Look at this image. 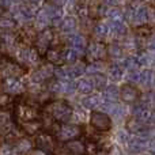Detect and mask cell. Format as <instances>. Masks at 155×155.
Returning a JSON list of instances; mask_svg holds the SVG:
<instances>
[{
  "label": "cell",
  "mask_w": 155,
  "mask_h": 155,
  "mask_svg": "<svg viewBox=\"0 0 155 155\" xmlns=\"http://www.w3.org/2000/svg\"><path fill=\"white\" fill-rule=\"evenodd\" d=\"M45 113L49 118L59 124H65L68 120L72 118V107L65 101H52L51 104L46 105Z\"/></svg>",
  "instance_id": "1"
},
{
  "label": "cell",
  "mask_w": 155,
  "mask_h": 155,
  "mask_svg": "<svg viewBox=\"0 0 155 155\" xmlns=\"http://www.w3.org/2000/svg\"><path fill=\"white\" fill-rule=\"evenodd\" d=\"M90 124L94 131H97V132H107L112 128V120H110V117L106 113L98 112V110L91 113Z\"/></svg>",
  "instance_id": "2"
},
{
  "label": "cell",
  "mask_w": 155,
  "mask_h": 155,
  "mask_svg": "<svg viewBox=\"0 0 155 155\" xmlns=\"http://www.w3.org/2000/svg\"><path fill=\"white\" fill-rule=\"evenodd\" d=\"M15 116L18 120H21L22 123H30V121H34V120H38L40 117V112L35 106L33 105H29V104H22V105H18L15 109Z\"/></svg>",
  "instance_id": "3"
},
{
  "label": "cell",
  "mask_w": 155,
  "mask_h": 155,
  "mask_svg": "<svg viewBox=\"0 0 155 155\" xmlns=\"http://www.w3.org/2000/svg\"><path fill=\"white\" fill-rule=\"evenodd\" d=\"M83 135V131L76 125H71V124H63L60 125L59 132L56 134V136L59 137L61 142H72V140L79 139Z\"/></svg>",
  "instance_id": "4"
},
{
  "label": "cell",
  "mask_w": 155,
  "mask_h": 155,
  "mask_svg": "<svg viewBox=\"0 0 155 155\" xmlns=\"http://www.w3.org/2000/svg\"><path fill=\"white\" fill-rule=\"evenodd\" d=\"M52 40H53V33L51 29H44L42 31H40L35 37L34 45H35V51L38 52V54L46 53L48 49L52 45Z\"/></svg>",
  "instance_id": "5"
},
{
  "label": "cell",
  "mask_w": 155,
  "mask_h": 155,
  "mask_svg": "<svg viewBox=\"0 0 155 155\" xmlns=\"http://www.w3.org/2000/svg\"><path fill=\"white\" fill-rule=\"evenodd\" d=\"M35 146L42 153H53L56 150V139H54L53 135L48 134V132H44V134H40L37 136Z\"/></svg>",
  "instance_id": "6"
},
{
  "label": "cell",
  "mask_w": 155,
  "mask_h": 155,
  "mask_svg": "<svg viewBox=\"0 0 155 155\" xmlns=\"http://www.w3.org/2000/svg\"><path fill=\"white\" fill-rule=\"evenodd\" d=\"M22 75V68L18 63L3 60L0 61V76L10 79V78H18Z\"/></svg>",
  "instance_id": "7"
},
{
  "label": "cell",
  "mask_w": 155,
  "mask_h": 155,
  "mask_svg": "<svg viewBox=\"0 0 155 155\" xmlns=\"http://www.w3.org/2000/svg\"><path fill=\"white\" fill-rule=\"evenodd\" d=\"M118 95H120V98L123 99L125 104H134V102H136L137 98H139V90H137L136 86L128 83V84H124L123 87L120 88Z\"/></svg>",
  "instance_id": "8"
},
{
  "label": "cell",
  "mask_w": 155,
  "mask_h": 155,
  "mask_svg": "<svg viewBox=\"0 0 155 155\" xmlns=\"http://www.w3.org/2000/svg\"><path fill=\"white\" fill-rule=\"evenodd\" d=\"M107 53V49L104 44L101 42H93L90 44L87 49V57L91 60V61H98V60H102Z\"/></svg>",
  "instance_id": "9"
},
{
  "label": "cell",
  "mask_w": 155,
  "mask_h": 155,
  "mask_svg": "<svg viewBox=\"0 0 155 155\" xmlns=\"http://www.w3.org/2000/svg\"><path fill=\"white\" fill-rule=\"evenodd\" d=\"M46 59H48L49 64L60 65L65 63V51L60 48H49L46 52Z\"/></svg>",
  "instance_id": "10"
},
{
  "label": "cell",
  "mask_w": 155,
  "mask_h": 155,
  "mask_svg": "<svg viewBox=\"0 0 155 155\" xmlns=\"http://www.w3.org/2000/svg\"><path fill=\"white\" fill-rule=\"evenodd\" d=\"M3 90L7 94L15 95V94H21L22 91H25V87L16 78H10V79H5L4 84H3Z\"/></svg>",
  "instance_id": "11"
},
{
  "label": "cell",
  "mask_w": 155,
  "mask_h": 155,
  "mask_svg": "<svg viewBox=\"0 0 155 155\" xmlns=\"http://www.w3.org/2000/svg\"><path fill=\"white\" fill-rule=\"evenodd\" d=\"M52 74H53V70H52V65L51 64H44L33 74V80L35 83H41V82H45V80L51 79Z\"/></svg>",
  "instance_id": "12"
},
{
  "label": "cell",
  "mask_w": 155,
  "mask_h": 155,
  "mask_svg": "<svg viewBox=\"0 0 155 155\" xmlns=\"http://www.w3.org/2000/svg\"><path fill=\"white\" fill-rule=\"evenodd\" d=\"M12 131V121L8 113L0 112V134H8Z\"/></svg>",
  "instance_id": "13"
},
{
  "label": "cell",
  "mask_w": 155,
  "mask_h": 155,
  "mask_svg": "<svg viewBox=\"0 0 155 155\" xmlns=\"http://www.w3.org/2000/svg\"><path fill=\"white\" fill-rule=\"evenodd\" d=\"M23 125L25 132H27L29 135H34L42 128V123L40 120H34V121H30V123H25L22 124Z\"/></svg>",
  "instance_id": "14"
},
{
  "label": "cell",
  "mask_w": 155,
  "mask_h": 155,
  "mask_svg": "<svg viewBox=\"0 0 155 155\" xmlns=\"http://www.w3.org/2000/svg\"><path fill=\"white\" fill-rule=\"evenodd\" d=\"M37 34L38 33L35 31L34 29H31V27H26V29H23L22 30V33H21V40L23 41V42H26V44L34 42Z\"/></svg>",
  "instance_id": "15"
},
{
  "label": "cell",
  "mask_w": 155,
  "mask_h": 155,
  "mask_svg": "<svg viewBox=\"0 0 155 155\" xmlns=\"http://www.w3.org/2000/svg\"><path fill=\"white\" fill-rule=\"evenodd\" d=\"M14 150L16 151V153H21V154H25V153H27V151L31 148V144H30V142L27 139H18L16 140V143H15V146H14Z\"/></svg>",
  "instance_id": "16"
},
{
  "label": "cell",
  "mask_w": 155,
  "mask_h": 155,
  "mask_svg": "<svg viewBox=\"0 0 155 155\" xmlns=\"http://www.w3.org/2000/svg\"><path fill=\"white\" fill-rule=\"evenodd\" d=\"M88 82L91 83L93 87H104L105 83H106V78L102 74H94L88 78Z\"/></svg>",
  "instance_id": "17"
},
{
  "label": "cell",
  "mask_w": 155,
  "mask_h": 155,
  "mask_svg": "<svg viewBox=\"0 0 155 155\" xmlns=\"http://www.w3.org/2000/svg\"><path fill=\"white\" fill-rule=\"evenodd\" d=\"M102 14H104V8H102V5L99 4V3L95 2L88 5V15H90L91 18H98Z\"/></svg>",
  "instance_id": "18"
},
{
  "label": "cell",
  "mask_w": 155,
  "mask_h": 155,
  "mask_svg": "<svg viewBox=\"0 0 155 155\" xmlns=\"http://www.w3.org/2000/svg\"><path fill=\"white\" fill-rule=\"evenodd\" d=\"M0 29L3 31H11L15 29V21L10 18H0Z\"/></svg>",
  "instance_id": "19"
},
{
  "label": "cell",
  "mask_w": 155,
  "mask_h": 155,
  "mask_svg": "<svg viewBox=\"0 0 155 155\" xmlns=\"http://www.w3.org/2000/svg\"><path fill=\"white\" fill-rule=\"evenodd\" d=\"M93 86H91V83L88 82V79H83V80H80L79 83H78V90L80 91V93H83V94H88V93H91L93 91Z\"/></svg>",
  "instance_id": "20"
},
{
  "label": "cell",
  "mask_w": 155,
  "mask_h": 155,
  "mask_svg": "<svg viewBox=\"0 0 155 155\" xmlns=\"http://www.w3.org/2000/svg\"><path fill=\"white\" fill-rule=\"evenodd\" d=\"M63 27H64V30H71L72 27H75V19L72 18H67L63 21Z\"/></svg>",
  "instance_id": "21"
},
{
  "label": "cell",
  "mask_w": 155,
  "mask_h": 155,
  "mask_svg": "<svg viewBox=\"0 0 155 155\" xmlns=\"http://www.w3.org/2000/svg\"><path fill=\"white\" fill-rule=\"evenodd\" d=\"M137 34H142V35H148L150 34V27L148 26H140L139 29H136Z\"/></svg>",
  "instance_id": "22"
},
{
  "label": "cell",
  "mask_w": 155,
  "mask_h": 155,
  "mask_svg": "<svg viewBox=\"0 0 155 155\" xmlns=\"http://www.w3.org/2000/svg\"><path fill=\"white\" fill-rule=\"evenodd\" d=\"M14 3V0H0V7H10Z\"/></svg>",
  "instance_id": "23"
},
{
  "label": "cell",
  "mask_w": 155,
  "mask_h": 155,
  "mask_svg": "<svg viewBox=\"0 0 155 155\" xmlns=\"http://www.w3.org/2000/svg\"><path fill=\"white\" fill-rule=\"evenodd\" d=\"M105 3L109 5H113V7H116V5L120 3V0H105Z\"/></svg>",
  "instance_id": "24"
},
{
  "label": "cell",
  "mask_w": 155,
  "mask_h": 155,
  "mask_svg": "<svg viewBox=\"0 0 155 155\" xmlns=\"http://www.w3.org/2000/svg\"><path fill=\"white\" fill-rule=\"evenodd\" d=\"M75 40L76 41H80V37H76ZM74 46H75V48H76V46H79V42H74Z\"/></svg>",
  "instance_id": "25"
},
{
  "label": "cell",
  "mask_w": 155,
  "mask_h": 155,
  "mask_svg": "<svg viewBox=\"0 0 155 155\" xmlns=\"http://www.w3.org/2000/svg\"><path fill=\"white\" fill-rule=\"evenodd\" d=\"M29 2H30V3H33V4H34V3H38V2H40V0H29Z\"/></svg>",
  "instance_id": "26"
},
{
  "label": "cell",
  "mask_w": 155,
  "mask_h": 155,
  "mask_svg": "<svg viewBox=\"0 0 155 155\" xmlns=\"http://www.w3.org/2000/svg\"><path fill=\"white\" fill-rule=\"evenodd\" d=\"M0 12H2V7H0Z\"/></svg>",
  "instance_id": "27"
}]
</instances>
